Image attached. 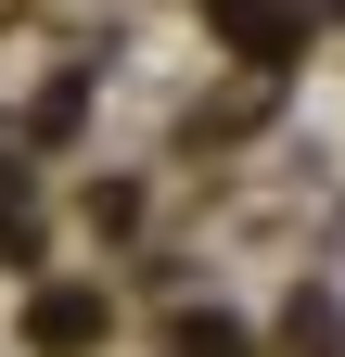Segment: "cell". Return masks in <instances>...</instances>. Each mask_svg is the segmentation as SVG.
<instances>
[{
	"label": "cell",
	"mask_w": 345,
	"mask_h": 357,
	"mask_svg": "<svg viewBox=\"0 0 345 357\" xmlns=\"http://www.w3.org/2000/svg\"><path fill=\"white\" fill-rule=\"evenodd\" d=\"M205 26H218L243 64H294V38H307V0H205Z\"/></svg>",
	"instance_id": "1"
},
{
	"label": "cell",
	"mask_w": 345,
	"mask_h": 357,
	"mask_svg": "<svg viewBox=\"0 0 345 357\" xmlns=\"http://www.w3.org/2000/svg\"><path fill=\"white\" fill-rule=\"evenodd\" d=\"M103 319H115V306H103L90 281H52V294L26 306V344H38V357H90V344H103Z\"/></svg>",
	"instance_id": "2"
},
{
	"label": "cell",
	"mask_w": 345,
	"mask_h": 357,
	"mask_svg": "<svg viewBox=\"0 0 345 357\" xmlns=\"http://www.w3.org/2000/svg\"><path fill=\"white\" fill-rule=\"evenodd\" d=\"M281 344H294V357H345V306H332V294H294Z\"/></svg>",
	"instance_id": "3"
},
{
	"label": "cell",
	"mask_w": 345,
	"mask_h": 357,
	"mask_svg": "<svg viewBox=\"0 0 345 357\" xmlns=\"http://www.w3.org/2000/svg\"><path fill=\"white\" fill-rule=\"evenodd\" d=\"M179 357H243V332H230V319H205V306H179Z\"/></svg>",
	"instance_id": "4"
},
{
	"label": "cell",
	"mask_w": 345,
	"mask_h": 357,
	"mask_svg": "<svg viewBox=\"0 0 345 357\" xmlns=\"http://www.w3.org/2000/svg\"><path fill=\"white\" fill-rule=\"evenodd\" d=\"M0 255H26V192H0Z\"/></svg>",
	"instance_id": "5"
}]
</instances>
